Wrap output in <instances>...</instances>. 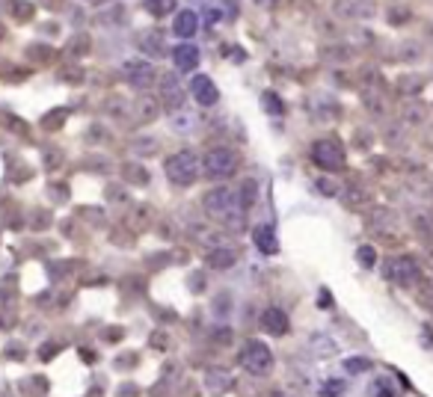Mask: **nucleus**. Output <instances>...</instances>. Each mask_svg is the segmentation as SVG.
<instances>
[{"instance_id":"24","label":"nucleus","mask_w":433,"mask_h":397,"mask_svg":"<svg viewBox=\"0 0 433 397\" xmlns=\"http://www.w3.org/2000/svg\"><path fill=\"white\" fill-rule=\"evenodd\" d=\"M341 391V382H332V385H324V394L329 397V394H338Z\"/></svg>"},{"instance_id":"7","label":"nucleus","mask_w":433,"mask_h":397,"mask_svg":"<svg viewBox=\"0 0 433 397\" xmlns=\"http://www.w3.org/2000/svg\"><path fill=\"white\" fill-rule=\"evenodd\" d=\"M125 77L134 90H149L154 81V65L149 60H131L125 62Z\"/></svg>"},{"instance_id":"25","label":"nucleus","mask_w":433,"mask_h":397,"mask_svg":"<svg viewBox=\"0 0 433 397\" xmlns=\"http://www.w3.org/2000/svg\"><path fill=\"white\" fill-rule=\"evenodd\" d=\"M15 12H18V15H24V18H30V15H33V9H30L27 3H24V6L18 3V6H15Z\"/></svg>"},{"instance_id":"10","label":"nucleus","mask_w":433,"mask_h":397,"mask_svg":"<svg viewBox=\"0 0 433 397\" xmlns=\"http://www.w3.org/2000/svg\"><path fill=\"white\" fill-rule=\"evenodd\" d=\"M196 30H199V18L193 9H184V12L175 15V24H172V33L179 39H193L196 36Z\"/></svg>"},{"instance_id":"21","label":"nucleus","mask_w":433,"mask_h":397,"mask_svg":"<svg viewBox=\"0 0 433 397\" xmlns=\"http://www.w3.org/2000/svg\"><path fill=\"white\" fill-rule=\"evenodd\" d=\"M238 193H240V198H243V205L250 208V205L255 202V181H243V187H240Z\"/></svg>"},{"instance_id":"5","label":"nucleus","mask_w":433,"mask_h":397,"mask_svg":"<svg viewBox=\"0 0 433 397\" xmlns=\"http://www.w3.org/2000/svg\"><path fill=\"white\" fill-rule=\"evenodd\" d=\"M312 160L318 163L320 169H341L344 167V149L338 140H318L312 149Z\"/></svg>"},{"instance_id":"9","label":"nucleus","mask_w":433,"mask_h":397,"mask_svg":"<svg viewBox=\"0 0 433 397\" xmlns=\"http://www.w3.org/2000/svg\"><path fill=\"white\" fill-rule=\"evenodd\" d=\"M161 90H163V107H170V110H179V107H181L184 90H181V83L175 81V74H163Z\"/></svg>"},{"instance_id":"18","label":"nucleus","mask_w":433,"mask_h":397,"mask_svg":"<svg viewBox=\"0 0 433 397\" xmlns=\"http://www.w3.org/2000/svg\"><path fill=\"white\" fill-rule=\"evenodd\" d=\"M261 101H264V107L270 110V116H282V113H285L282 101H279V98H276L273 92H264V95H261Z\"/></svg>"},{"instance_id":"16","label":"nucleus","mask_w":433,"mask_h":397,"mask_svg":"<svg viewBox=\"0 0 433 397\" xmlns=\"http://www.w3.org/2000/svg\"><path fill=\"white\" fill-rule=\"evenodd\" d=\"M235 261H238L235 249H223V246H220V249H211V252H208V264H211L214 270H226V267H231Z\"/></svg>"},{"instance_id":"1","label":"nucleus","mask_w":433,"mask_h":397,"mask_svg":"<svg viewBox=\"0 0 433 397\" xmlns=\"http://www.w3.org/2000/svg\"><path fill=\"white\" fill-rule=\"evenodd\" d=\"M202 202H205L211 217L229 219V223H235V217L243 219V211H247V205H243L240 193L238 190H229V187H217V190H211Z\"/></svg>"},{"instance_id":"13","label":"nucleus","mask_w":433,"mask_h":397,"mask_svg":"<svg viewBox=\"0 0 433 397\" xmlns=\"http://www.w3.org/2000/svg\"><path fill=\"white\" fill-rule=\"evenodd\" d=\"M172 60H175V69L193 71L199 65V48L196 45H179V48H175V53H172Z\"/></svg>"},{"instance_id":"23","label":"nucleus","mask_w":433,"mask_h":397,"mask_svg":"<svg viewBox=\"0 0 433 397\" xmlns=\"http://www.w3.org/2000/svg\"><path fill=\"white\" fill-rule=\"evenodd\" d=\"M318 187H320V193H324V196H332V193H336V184H332V181H320Z\"/></svg>"},{"instance_id":"19","label":"nucleus","mask_w":433,"mask_h":397,"mask_svg":"<svg viewBox=\"0 0 433 397\" xmlns=\"http://www.w3.org/2000/svg\"><path fill=\"white\" fill-rule=\"evenodd\" d=\"M371 397H398V394H395L392 385H389V380H377L371 385Z\"/></svg>"},{"instance_id":"11","label":"nucleus","mask_w":433,"mask_h":397,"mask_svg":"<svg viewBox=\"0 0 433 397\" xmlns=\"http://www.w3.org/2000/svg\"><path fill=\"white\" fill-rule=\"evenodd\" d=\"M261 323H264V329H268V332H273V335H285V332H288V314L282 312V308H276V305L264 308Z\"/></svg>"},{"instance_id":"12","label":"nucleus","mask_w":433,"mask_h":397,"mask_svg":"<svg viewBox=\"0 0 433 397\" xmlns=\"http://www.w3.org/2000/svg\"><path fill=\"white\" fill-rule=\"evenodd\" d=\"M137 42H140L142 51L152 53V57H161V53H166V42H163V33L161 30H142Z\"/></svg>"},{"instance_id":"8","label":"nucleus","mask_w":433,"mask_h":397,"mask_svg":"<svg viewBox=\"0 0 433 397\" xmlns=\"http://www.w3.org/2000/svg\"><path fill=\"white\" fill-rule=\"evenodd\" d=\"M190 92H193V98L202 107H214L217 101H220V92H217V86H214V81L211 77H205V74H196L193 81H190Z\"/></svg>"},{"instance_id":"3","label":"nucleus","mask_w":433,"mask_h":397,"mask_svg":"<svg viewBox=\"0 0 433 397\" xmlns=\"http://www.w3.org/2000/svg\"><path fill=\"white\" fill-rule=\"evenodd\" d=\"M240 365L250 373H255V377H264V373H270V368H273V353L264 341H250L240 353Z\"/></svg>"},{"instance_id":"22","label":"nucleus","mask_w":433,"mask_h":397,"mask_svg":"<svg viewBox=\"0 0 433 397\" xmlns=\"http://www.w3.org/2000/svg\"><path fill=\"white\" fill-rule=\"evenodd\" d=\"M344 368L353 371V373H357V371H368V362H365V359H348V362H344Z\"/></svg>"},{"instance_id":"6","label":"nucleus","mask_w":433,"mask_h":397,"mask_svg":"<svg viewBox=\"0 0 433 397\" xmlns=\"http://www.w3.org/2000/svg\"><path fill=\"white\" fill-rule=\"evenodd\" d=\"M386 279L389 282H395V285H413L418 279V264L413 258H392L386 264Z\"/></svg>"},{"instance_id":"4","label":"nucleus","mask_w":433,"mask_h":397,"mask_svg":"<svg viewBox=\"0 0 433 397\" xmlns=\"http://www.w3.org/2000/svg\"><path fill=\"white\" fill-rule=\"evenodd\" d=\"M238 169V158L231 149H211L205 154V175L208 178H229Z\"/></svg>"},{"instance_id":"20","label":"nucleus","mask_w":433,"mask_h":397,"mask_svg":"<svg viewBox=\"0 0 433 397\" xmlns=\"http://www.w3.org/2000/svg\"><path fill=\"white\" fill-rule=\"evenodd\" d=\"M359 264L362 267H374V258H377V252H374V246H359Z\"/></svg>"},{"instance_id":"2","label":"nucleus","mask_w":433,"mask_h":397,"mask_svg":"<svg viewBox=\"0 0 433 397\" xmlns=\"http://www.w3.org/2000/svg\"><path fill=\"white\" fill-rule=\"evenodd\" d=\"M166 175H170V181L179 184V187L193 184L196 175H199V158H196L193 151H179V154H172V158L166 160Z\"/></svg>"},{"instance_id":"15","label":"nucleus","mask_w":433,"mask_h":397,"mask_svg":"<svg viewBox=\"0 0 433 397\" xmlns=\"http://www.w3.org/2000/svg\"><path fill=\"white\" fill-rule=\"evenodd\" d=\"M231 373L226 371V368H211L208 371V389H211V394H223V391H229L231 389Z\"/></svg>"},{"instance_id":"17","label":"nucleus","mask_w":433,"mask_h":397,"mask_svg":"<svg viewBox=\"0 0 433 397\" xmlns=\"http://www.w3.org/2000/svg\"><path fill=\"white\" fill-rule=\"evenodd\" d=\"M142 6H146L152 15L161 18V15H166V12H172V9H175V0H142Z\"/></svg>"},{"instance_id":"14","label":"nucleus","mask_w":433,"mask_h":397,"mask_svg":"<svg viewBox=\"0 0 433 397\" xmlns=\"http://www.w3.org/2000/svg\"><path fill=\"white\" fill-rule=\"evenodd\" d=\"M252 240H255V246H259L264 255H273L276 249H279V244H276V235H273V228L270 226H259L252 231Z\"/></svg>"}]
</instances>
